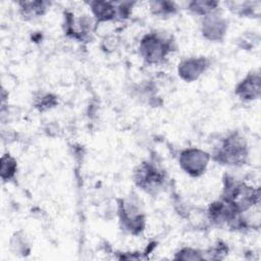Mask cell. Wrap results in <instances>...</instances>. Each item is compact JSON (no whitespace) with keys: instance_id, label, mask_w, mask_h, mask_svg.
<instances>
[{"instance_id":"obj_1","label":"cell","mask_w":261,"mask_h":261,"mask_svg":"<svg viewBox=\"0 0 261 261\" xmlns=\"http://www.w3.org/2000/svg\"><path fill=\"white\" fill-rule=\"evenodd\" d=\"M246 155V146L237 136L227 139L217 154L219 161L227 162L229 164H238L244 161Z\"/></svg>"},{"instance_id":"obj_2","label":"cell","mask_w":261,"mask_h":261,"mask_svg":"<svg viewBox=\"0 0 261 261\" xmlns=\"http://www.w3.org/2000/svg\"><path fill=\"white\" fill-rule=\"evenodd\" d=\"M170 47L156 36H146L142 41L141 50L144 57L149 62H159L170 51Z\"/></svg>"},{"instance_id":"obj_3","label":"cell","mask_w":261,"mask_h":261,"mask_svg":"<svg viewBox=\"0 0 261 261\" xmlns=\"http://www.w3.org/2000/svg\"><path fill=\"white\" fill-rule=\"evenodd\" d=\"M259 75L247 77L238 87V94L243 99H255L259 95Z\"/></svg>"},{"instance_id":"obj_4","label":"cell","mask_w":261,"mask_h":261,"mask_svg":"<svg viewBox=\"0 0 261 261\" xmlns=\"http://www.w3.org/2000/svg\"><path fill=\"white\" fill-rule=\"evenodd\" d=\"M93 11L100 20H109L115 15L114 7L107 2H95L93 4Z\"/></svg>"},{"instance_id":"obj_5","label":"cell","mask_w":261,"mask_h":261,"mask_svg":"<svg viewBox=\"0 0 261 261\" xmlns=\"http://www.w3.org/2000/svg\"><path fill=\"white\" fill-rule=\"evenodd\" d=\"M44 8H46L44 2H25V3H22V9H23V15L24 16L35 17L39 14H42Z\"/></svg>"}]
</instances>
